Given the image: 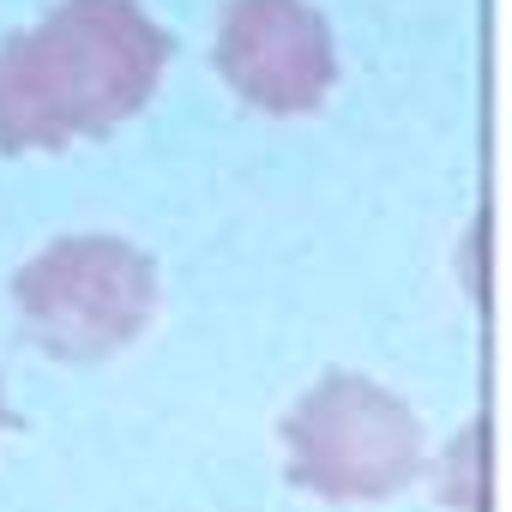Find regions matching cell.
I'll return each instance as SVG.
<instances>
[{"mask_svg": "<svg viewBox=\"0 0 512 512\" xmlns=\"http://www.w3.org/2000/svg\"><path fill=\"white\" fill-rule=\"evenodd\" d=\"M217 73L266 115H314L338 85L332 25L308 0H229L217 25Z\"/></svg>", "mask_w": 512, "mask_h": 512, "instance_id": "277c9868", "label": "cell"}, {"mask_svg": "<svg viewBox=\"0 0 512 512\" xmlns=\"http://www.w3.org/2000/svg\"><path fill=\"white\" fill-rule=\"evenodd\" d=\"M169 67V31L139 0H61L0 43V151H61L139 115Z\"/></svg>", "mask_w": 512, "mask_h": 512, "instance_id": "6da1fadb", "label": "cell"}, {"mask_svg": "<svg viewBox=\"0 0 512 512\" xmlns=\"http://www.w3.org/2000/svg\"><path fill=\"white\" fill-rule=\"evenodd\" d=\"M290 482L320 500H386L422 476V422L362 374H326L284 416Z\"/></svg>", "mask_w": 512, "mask_h": 512, "instance_id": "3957f363", "label": "cell"}, {"mask_svg": "<svg viewBox=\"0 0 512 512\" xmlns=\"http://www.w3.org/2000/svg\"><path fill=\"white\" fill-rule=\"evenodd\" d=\"M13 422V410H7V392H0V428H7Z\"/></svg>", "mask_w": 512, "mask_h": 512, "instance_id": "5b68a950", "label": "cell"}, {"mask_svg": "<svg viewBox=\"0 0 512 512\" xmlns=\"http://www.w3.org/2000/svg\"><path fill=\"white\" fill-rule=\"evenodd\" d=\"M25 338L55 362L127 350L157 308V266L121 235H67L13 278Z\"/></svg>", "mask_w": 512, "mask_h": 512, "instance_id": "7a4b0ae2", "label": "cell"}]
</instances>
